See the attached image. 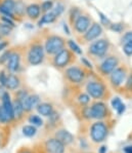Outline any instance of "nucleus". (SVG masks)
Wrapping results in <instances>:
<instances>
[{"mask_svg": "<svg viewBox=\"0 0 132 153\" xmlns=\"http://www.w3.org/2000/svg\"><path fill=\"white\" fill-rule=\"evenodd\" d=\"M125 110H126V106H125V105L123 104V103H122V104L120 105V107L118 108V109L116 110V111H117L118 114L121 115V114H123V113L125 112Z\"/></svg>", "mask_w": 132, "mask_h": 153, "instance_id": "42", "label": "nucleus"}, {"mask_svg": "<svg viewBox=\"0 0 132 153\" xmlns=\"http://www.w3.org/2000/svg\"><path fill=\"white\" fill-rule=\"evenodd\" d=\"M20 86V79L15 74H9L7 75V78H6V84L5 88H7L8 89H16Z\"/></svg>", "mask_w": 132, "mask_h": 153, "instance_id": "18", "label": "nucleus"}, {"mask_svg": "<svg viewBox=\"0 0 132 153\" xmlns=\"http://www.w3.org/2000/svg\"><path fill=\"white\" fill-rule=\"evenodd\" d=\"M29 122L32 123L34 126H41L43 124V120L41 119V117L38 116V115H31L29 117Z\"/></svg>", "mask_w": 132, "mask_h": 153, "instance_id": "25", "label": "nucleus"}, {"mask_svg": "<svg viewBox=\"0 0 132 153\" xmlns=\"http://www.w3.org/2000/svg\"><path fill=\"white\" fill-rule=\"evenodd\" d=\"M52 6H53V3H52V1L51 0H47V1H44L43 3H42V5H41V10L42 11H49L51 8H52Z\"/></svg>", "mask_w": 132, "mask_h": 153, "instance_id": "30", "label": "nucleus"}, {"mask_svg": "<svg viewBox=\"0 0 132 153\" xmlns=\"http://www.w3.org/2000/svg\"><path fill=\"white\" fill-rule=\"evenodd\" d=\"M111 29L113 30V31H115V32H121L122 30L124 29V27H123V25L122 24H113L112 26H111Z\"/></svg>", "mask_w": 132, "mask_h": 153, "instance_id": "39", "label": "nucleus"}, {"mask_svg": "<svg viewBox=\"0 0 132 153\" xmlns=\"http://www.w3.org/2000/svg\"><path fill=\"white\" fill-rule=\"evenodd\" d=\"M83 114L86 118H92V116H91V109L90 108H84Z\"/></svg>", "mask_w": 132, "mask_h": 153, "instance_id": "41", "label": "nucleus"}, {"mask_svg": "<svg viewBox=\"0 0 132 153\" xmlns=\"http://www.w3.org/2000/svg\"><path fill=\"white\" fill-rule=\"evenodd\" d=\"M123 49H124V53H126L127 56H132V41L124 43Z\"/></svg>", "mask_w": 132, "mask_h": 153, "instance_id": "34", "label": "nucleus"}, {"mask_svg": "<svg viewBox=\"0 0 132 153\" xmlns=\"http://www.w3.org/2000/svg\"><path fill=\"white\" fill-rule=\"evenodd\" d=\"M45 148L48 153H63L65 152V145L58 139H50L46 141Z\"/></svg>", "mask_w": 132, "mask_h": 153, "instance_id": "7", "label": "nucleus"}, {"mask_svg": "<svg viewBox=\"0 0 132 153\" xmlns=\"http://www.w3.org/2000/svg\"><path fill=\"white\" fill-rule=\"evenodd\" d=\"M69 46H70V48L72 49V51H74L75 53H78V55H81L82 53V51H81V48H79V45L76 43L75 41H73V40H69Z\"/></svg>", "mask_w": 132, "mask_h": 153, "instance_id": "29", "label": "nucleus"}, {"mask_svg": "<svg viewBox=\"0 0 132 153\" xmlns=\"http://www.w3.org/2000/svg\"><path fill=\"white\" fill-rule=\"evenodd\" d=\"M78 100H79L80 104L86 105V104H88L89 101H90V97H89L88 95H86V94H81V95L78 97Z\"/></svg>", "mask_w": 132, "mask_h": 153, "instance_id": "31", "label": "nucleus"}, {"mask_svg": "<svg viewBox=\"0 0 132 153\" xmlns=\"http://www.w3.org/2000/svg\"><path fill=\"white\" fill-rule=\"evenodd\" d=\"M127 88H132V75H130L128 78V80H127V84H126Z\"/></svg>", "mask_w": 132, "mask_h": 153, "instance_id": "44", "label": "nucleus"}, {"mask_svg": "<svg viewBox=\"0 0 132 153\" xmlns=\"http://www.w3.org/2000/svg\"><path fill=\"white\" fill-rule=\"evenodd\" d=\"M100 18H101V20H103V23H105V24H107V23H109V20H108V19H105V16H103V13H100Z\"/></svg>", "mask_w": 132, "mask_h": 153, "instance_id": "46", "label": "nucleus"}, {"mask_svg": "<svg viewBox=\"0 0 132 153\" xmlns=\"http://www.w3.org/2000/svg\"><path fill=\"white\" fill-rule=\"evenodd\" d=\"M7 69L10 72H16L20 68L21 55L18 53H11L7 60Z\"/></svg>", "mask_w": 132, "mask_h": 153, "instance_id": "13", "label": "nucleus"}, {"mask_svg": "<svg viewBox=\"0 0 132 153\" xmlns=\"http://www.w3.org/2000/svg\"><path fill=\"white\" fill-rule=\"evenodd\" d=\"M26 11H27V15L30 19L35 20V19L39 18L40 13H41V7L38 4H31L26 8Z\"/></svg>", "mask_w": 132, "mask_h": 153, "instance_id": "19", "label": "nucleus"}, {"mask_svg": "<svg viewBox=\"0 0 132 153\" xmlns=\"http://www.w3.org/2000/svg\"><path fill=\"white\" fill-rule=\"evenodd\" d=\"M5 93V91L3 89V86L2 85H0V99L2 98V96H3V94Z\"/></svg>", "mask_w": 132, "mask_h": 153, "instance_id": "47", "label": "nucleus"}, {"mask_svg": "<svg viewBox=\"0 0 132 153\" xmlns=\"http://www.w3.org/2000/svg\"><path fill=\"white\" fill-rule=\"evenodd\" d=\"M66 74H67L68 78L72 82H75V83H80L84 78V72L78 67L69 68L67 70V72H66Z\"/></svg>", "mask_w": 132, "mask_h": 153, "instance_id": "8", "label": "nucleus"}, {"mask_svg": "<svg viewBox=\"0 0 132 153\" xmlns=\"http://www.w3.org/2000/svg\"><path fill=\"white\" fill-rule=\"evenodd\" d=\"M38 104H39V96L37 95H28L22 101L24 110L27 112L31 111L34 107H37Z\"/></svg>", "mask_w": 132, "mask_h": 153, "instance_id": "11", "label": "nucleus"}, {"mask_svg": "<svg viewBox=\"0 0 132 153\" xmlns=\"http://www.w3.org/2000/svg\"><path fill=\"white\" fill-rule=\"evenodd\" d=\"M70 59H71V56H70L69 51H66V49H62L60 53H58L55 55L53 63H55V65L56 67L63 68L69 63Z\"/></svg>", "mask_w": 132, "mask_h": 153, "instance_id": "10", "label": "nucleus"}, {"mask_svg": "<svg viewBox=\"0 0 132 153\" xmlns=\"http://www.w3.org/2000/svg\"><path fill=\"white\" fill-rule=\"evenodd\" d=\"M1 101H2V107H3V109L5 110V112L7 113L9 118H10L11 120L15 119L13 105V102H11V100H10V95H9L7 91H5V93L3 94V96H2V98H1Z\"/></svg>", "mask_w": 132, "mask_h": 153, "instance_id": "9", "label": "nucleus"}, {"mask_svg": "<svg viewBox=\"0 0 132 153\" xmlns=\"http://www.w3.org/2000/svg\"><path fill=\"white\" fill-rule=\"evenodd\" d=\"M101 32H103V29H101L100 25L93 24L90 27V29H88V31H87V33L85 34V38L88 41H91V40H93V39L97 38V37L101 34Z\"/></svg>", "mask_w": 132, "mask_h": 153, "instance_id": "17", "label": "nucleus"}, {"mask_svg": "<svg viewBox=\"0 0 132 153\" xmlns=\"http://www.w3.org/2000/svg\"><path fill=\"white\" fill-rule=\"evenodd\" d=\"M63 45L65 42L63 38H60V36H50L45 42V51L49 55H56L63 49Z\"/></svg>", "mask_w": 132, "mask_h": 153, "instance_id": "3", "label": "nucleus"}, {"mask_svg": "<svg viewBox=\"0 0 132 153\" xmlns=\"http://www.w3.org/2000/svg\"><path fill=\"white\" fill-rule=\"evenodd\" d=\"M11 53H13V51H4V53L0 56V64H5V63L7 62V60H8V58Z\"/></svg>", "mask_w": 132, "mask_h": 153, "instance_id": "33", "label": "nucleus"}, {"mask_svg": "<svg viewBox=\"0 0 132 153\" xmlns=\"http://www.w3.org/2000/svg\"><path fill=\"white\" fill-rule=\"evenodd\" d=\"M63 29H65V31L67 30V34H70V31H69V29H68V27L66 25H63Z\"/></svg>", "mask_w": 132, "mask_h": 153, "instance_id": "51", "label": "nucleus"}, {"mask_svg": "<svg viewBox=\"0 0 132 153\" xmlns=\"http://www.w3.org/2000/svg\"><path fill=\"white\" fill-rule=\"evenodd\" d=\"M55 19H56V16L52 13V11H50V13H47L43 16H42L41 20L39 21L38 25L40 26V27H41V26L43 25V24H49V23L55 22Z\"/></svg>", "mask_w": 132, "mask_h": 153, "instance_id": "22", "label": "nucleus"}, {"mask_svg": "<svg viewBox=\"0 0 132 153\" xmlns=\"http://www.w3.org/2000/svg\"><path fill=\"white\" fill-rule=\"evenodd\" d=\"M11 30L13 28L10 26L4 24V23H0V36L3 37V36H8L9 34L11 33Z\"/></svg>", "mask_w": 132, "mask_h": 153, "instance_id": "24", "label": "nucleus"}, {"mask_svg": "<svg viewBox=\"0 0 132 153\" xmlns=\"http://www.w3.org/2000/svg\"><path fill=\"white\" fill-rule=\"evenodd\" d=\"M13 113H15V118H21V117L23 116V113L25 112V110H24L23 108V105H22V102L18 100H16L13 103Z\"/></svg>", "mask_w": 132, "mask_h": 153, "instance_id": "21", "label": "nucleus"}, {"mask_svg": "<svg viewBox=\"0 0 132 153\" xmlns=\"http://www.w3.org/2000/svg\"><path fill=\"white\" fill-rule=\"evenodd\" d=\"M1 21H2V23H4V24L10 26L11 28H13V27L15 26V22H13V19L9 18V16H1Z\"/></svg>", "mask_w": 132, "mask_h": 153, "instance_id": "32", "label": "nucleus"}, {"mask_svg": "<svg viewBox=\"0 0 132 153\" xmlns=\"http://www.w3.org/2000/svg\"><path fill=\"white\" fill-rule=\"evenodd\" d=\"M6 78H7V75L5 74L4 71L0 72V85H2L4 88L6 84Z\"/></svg>", "mask_w": 132, "mask_h": 153, "instance_id": "38", "label": "nucleus"}, {"mask_svg": "<svg viewBox=\"0 0 132 153\" xmlns=\"http://www.w3.org/2000/svg\"><path fill=\"white\" fill-rule=\"evenodd\" d=\"M125 153H132V146H127L124 149Z\"/></svg>", "mask_w": 132, "mask_h": 153, "instance_id": "45", "label": "nucleus"}, {"mask_svg": "<svg viewBox=\"0 0 132 153\" xmlns=\"http://www.w3.org/2000/svg\"><path fill=\"white\" fill-rule=\"evenodd\" d=\"M90 135H91V139H92L94 142H96V143L103 142L108 135L107 126L101 121L95 122V123H93L92 126H91Z\"/></svg>", "mask_w": 132, "mask_h": 153, "instance_id": "2", "label": "nucleus"}, {"mask_svg": "<svg viewBox=\"0 0 132 153\" xmlns=\"http://www.w3.org/2000/svg\"><path fill=\"white\" fill-rule=\"evenodd\" d=\"M125 79V71L122 68H117L111 74V81L115 86H119Z\"/></svg>", "mask_w": 132, "mask_h": 153, "instance_id": "14", "label": "nucleus"}, {"mask_svg": "<svg viewBox=\"0 0 132 153\" xmlns=\"http://www.w3.org/2000/svg\"><path fill=\"white\" fill-rule=\"evenodd\" d=\"M121 104H122V102H121V100H120V98L117 97V98H114L112 100V107L114 108L115 110H117Z\"/></svg>", "mask_w": 132, "mask_h": 153, "instance_id": "37", "label": "nucleus"}, {"mask_svg": "<svg viewBox=\"0 0 132 153\" xmlns=\"http://www.w3.org/2000/svg\"><path fill=\"white\" fill-rule=\"evenodd\" d=\"M90 109H91V116H92L93 118L103 119L107 116L108 109L105 103H103V102L95 103V104L92 105V107H91Z\"/></svg>", "mask_w": 132, "mask_h": 153, "instance_id": "6", "label": "nucleus"}, {"mask_svg": "<svg viewBox=\"0 0 132 153\" xmlns=\"http://www.w3.org/2000/svg\"><path fill=\"white\" fill-rule=\"evenodd\" d=\"M8 46V42L6 41H0V51H4Z\"/></svg>", "mask_w": 132, "mask_h": 153, "instance_id": "43", "label": "nucleus"}, {"mask_svg": "<svg viewBox=\"0 0 132 153\" xmlns=\"http://www.w3.org/2000/svg\"><path fill=\"white\" fill-rule=\"evenodd\" d=\"M24 13H25V5L23 4V2H15L13 13H16L18 16H23Z\"/></svg>", "mask_w": 132, "mask_h": 153, "instance_id": "28", "label": "nucleus"}, {"mask_svg": "<svg viewBox=\"0 0 132 153\" xmlns=\"http://www.w3.org/2000/svg\"><path fill=\"white\" fill-rule=\"evenodd\" d=\"M87 93L90 97L94 99H100L103 97V93H105V86L97 81H91L87 84L86 86Z\"/></svg>", "mask_w": 132, "mask_h": 153, "instance_id": "4", "label": "nucleus"}, {"mask_svg": "<svg viewBox=\"0 0 132 153\" xmlns=\"http://www.w3.org/2000/svg\"><path fill=\"white\" fill-rule=\"evenodd\" d=\"M118 65V60L114 56H110L107 60L103 61V63L100 66V70L103 74H110L116 69V66Z\"/></svg>", "mask_w": 132, "mask_h": 153, "instance_id": "12", "label": "nucleus"}, {"mask_svg": "<svg viewBox=\"0 0 132 153\" xmlns=\"http://www.w3.org/2000/svg\"><path fill=\"white\" fill-rule=\"evenodd\" d=\"M82 61H83V62L85 63V64L87 65V67H89V68H92V66H91V64H89V63L87 62V61L85 60V59H82Z\"/></svg>", "mask_w": 132, "mask_h": 153, "instance_id": "49", "label": "nucleus"}, {"mask_svg": "<svg viewBox=\"0 0 132 153\" xmlns=\"http://www.w3.org/2000/svg\"><path fill=\"white\" fill-rule=\"evenodd\" d=\"M108 48H109V43H108V41L105 40V39H100V40H97L91 44L89 51H90V53H92V55L101 56L107 53Z\"/></svg>", "mask_w": 132, "mask_h": 153, "instance_id": "5", "label": "nucleus"}, {"mask_svg": "<svg viewBox=\"0 0 132 153\" xmlns=\"http://www.w3.org/2000/svg\"><path fill=\"white\" fill-rule=\"evenodd\" d=\"M18 153H32L30 150H27V149H23L21 150V151H18Z\"/></svg>", "mask_w": 132, "mask_h": 153, "instance_id": "50", "label": "nucleus"}, {"mask_svg": "<svg viewBox=\"0 0 132 153\" xmlns=\"http://www.w3.org/2000/svg\"><path fill=\"white\" fill-rule=\"evenodd\" d=\"M44 59V49L41 44H33L28 53V62L32 66L40 65Z\"/></svg>", "mask_w": 132, "mask_h": 153, "instance_id": "1", "label": "nucleus"}, {"mask_svg": "<svg viewBox=\"0 0 132 153\" xmlns=\"http://www.w3.org/2000/svg\"><path fill=\"white\" fill-rule=\"evenodd\" d=\"M131 41H132V32H127L123 36L122 42L123 43H127V42H131Z\"/></svg>", "mask_w": 132, "mask_h": 153, "instance_id": "40", "label": "nucleus"}, {"mask_svg": "<svg viewBox=\"0 0 132 153\" xmlns=\"http://www.w3.org/2000/svg\"><path fill=\"white\" fill-rule=\"evenodd\" d=\"M90 26V20L85 16H80L75 22V28L79 33H84Z\"/></svg>", "mask_w": 132, "mask_h": 153, "instance_id": "15", "label": "nucleus"}, {"mask_svg": "<svg viewBox=\"0 0 132 153\" xmlns=\"http://www.w3.org/2000/svg\"><path fill=\"white\" fill-rule=\"evenodd\" d=\"M28 96V93L26 91H24V89H21V91H18V93H16V100H18V101H21V102H22V101L24 100V99H25L26 97H27Z\"/></svg>", "mask_w": 132, "mask_h": 153, "instance_id": "35", "label": "nucleus"}, {"mask_svg": "<svg viewBox=\"0 0 132 153\" xmlns=\"http://www.w3.org/2000/svg\"><path fill=\"white\" fill-rule=\"evenodd\" d=\"M105 152H107V147H105V146H103V147H100V153H105Z\"/></svg>", "mask_w": 132, "mask_h": 153, "instance_id": "48", "label": "nucleus"}, {"mask_svg": "<svg viewBox=\"0 0 132 153\" xmlns=\"http://www.w3.org/2000/svg\"><path fill=\"white\" fill-rule=\"evenodd\" d=\"M37 111L39 114H41L42 116H50L51 113L53 112L52 106L48 103H41V104L37 105Z\"/></svg>", "mask_w": 132, "mask_h": 153, "instance_id": "20", "label": "nucleus"}, {"mask_svg": "<svg viewBox=\"0 0 132 153\" xmlns=\"http://www.w3.org/2000/svg\"><path fill=\"white\" fill-rule=\"evenodd\" d=\"M36 126H25L23 128V134L26 137H33L36 135Z\"/></svg>", "mask_w": 132, "mask_h": 153, "instance_id": "23", "label": "nucleus"}, {"mask_svg": "<svg viewBox=\"0 0 132 153\" xmlns=\"http://www.w3.org/2000/svg\"><path fill=\"white\" fill-rule=\"evenodd\" d=\"M55 139H58L63 145H69L74 141V136L66 129H60L55 134Z\"/></svg>", "mask_w": 132, "mask_h": 153, "instance_id": "16", "label": "nucleus"}, {"mask_svg": "<svg viewBox=\"0 0 132 153\" xmlns=\"http://www.w3.org/2000/svg\"><path fill=\"white\" fill-rule=\"evenodd\" d=\"M11 119L9 118V116L5 112V110L3 109L2 105H0V123H7Z\"/></svg>", "mask_w": 132, "mask_h": 153, "instance_id": "27", "label": "nucleus"}, {"mask_svg": "<svg viewBox=\"0 0 132 153\" xmlns=\"http://www.w3.org/2000/svg\"><path fill=\"white\" fill-rule=\"evenodd\" d=\"M1 4L3 7H5L6 9H8L9 11L13 13V10H15V0H3L1 2Z\"/></svg>", "mask_w": 132, "mask_h": 153, "instance_id": "26", "label": "nucleus"}, {"mask_svg": "<svg viewBox=\"0 0 132 153\" xmlns=\"http://www.w3.org/2000/svg\"><path fill=\"white\" fill-rule=\"evenodd\" d=\"M63 11V4H60V3H58V5L55 6V9L52 10V13H55V15L56 16H58Z\"/></svg>", "mask_w": 132, "mask_h": 153, "instance_id": "36", "label": "nucleus"}, {"mask_svg": "<svg viewBox=\"0 0 132 153\" xmlns=\"http://www.w3.org/2000/svg\"><path fill=\"white\" fill-rule=\"evenodd\" d=\"M1 38H2V37H1V36H0V41H1Z\"/></svg>", "mask_w": 132, "mask_h": 153, "instance_id": "52", "label": "nucleus"}]
</instances>
